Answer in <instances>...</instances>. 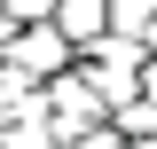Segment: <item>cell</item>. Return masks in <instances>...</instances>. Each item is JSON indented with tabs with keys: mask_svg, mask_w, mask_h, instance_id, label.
Segmentation results:
<instances>
[{
	"mask_svg": "<svg viewBox=\"0 0 157 149\" xmlns=\"http://www.w3.org/2000/svg\"><path fill=\"white\" fill-rule=\"evenodd\" d=\"M0 63H8V71H24L32 86H55L63 71H78V47L55 32V24H32V32L8 39V55H0Z\"/></svg>",
	"mask_w": 157,
	"mask_h": 149,
	"instance_id": "1",
	"label": "cell"
},
{
	"mask_svg": "<svg viewBox=\"0 0 157 149\" xmlns=\"http://www.w3.org/2000/svg\"><path fill=\"white\" fill-rule=\"evenodd\" d=\"M149 16H157V0H110V32H126V39L149 32Z\"/></svg>",
	"mask_w": 157,
	"mask_h": 149,
	"instance_id": "4",
	"label": "cell"
},
{
	"mask_svg": "<svg viewBox=\"0 0 157 149\" xmlns=\"http://www.w3.org/2000/svg\"><path fill=\"white\" fill-rule=\"evenodd\" d=\"M141 47H149V55H157V16H149V32H141Z\"/></svg>",
	"mask_w": 157,
	"mask_h": 149,
	"instance_id": "7",
	"label": "cell"
},
{
	"mask_svg": "<svg viewBox=\"0 0 157 149\" xmlns=\"http://www.w3.org/2000/svg\"><path fill=\"white\" fill-rule=\"evenodd\" d=\"M55 32L71 39L78 55H86V47L110 32V0H55Z\"/></svg>",
	"mask_w": 157,
	"mask_h": 149,
	"instance_id": "3",
	"label": "cell"
},
{
	"mask_svg": "<svg viewBox=\"0 0 157 149\" xmlns=\"http://www.w3.org/2000/svg\"><path fill=\"white\" fill-rule=\"evenodd\" d=\"M0 149H71V141L39 118V126H8V133H0Z\"/></svg>",
	"mask_w": 157,
	"mask_h": 149,
	"instance_id": "5",
	"label": "cell"
},
{
	"mask_svg": "<svg viewBox=\"0 0 157 149\" xmlns=\"http://www.w3.org/2000/svg\"><path fill=\"white\" fill-rule=\"evenodd\" d=\"M47 126H55L63 141H86L94 126H110V102L86 86V71H63L55 86H47Z\"/></svg>",
	"mask_w": 157,
	"mask_h": 149,
	"instance_id": "2",
	"label": "cell"
},
{
	"mask_svg": "<svg viewBox=\"0 0 157 149\" xmlns=\"http://www.w3.org/2000/svg\"><path fill=\"white\" fill-rule=\"evenodd\" d=\"M0 8H8V16H16L24 32H32V24H55V0H0Z\"/></svg>",
	"mask_w": 157,
	"mask_h": 149,
	"instance_id": "6",
	"label": "cell"
}]
</instances>
